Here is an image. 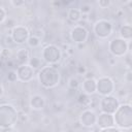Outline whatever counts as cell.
Here are the masks:
<instances>
[{"mask_svg":"<svg viewBox=\"0 0 132 132\" xmlns=\"http://www.w3.org/2000/svg\"><path fill=\"white\" fill-rule=\"evenodd\" d=\"M60 78L61 75H60V71L57 68V64L43 66L40 68L38 72L39 84L45 89H52L58 86Z\"/></svg>","mask_w":132,"mask_h":132,"instance_id":"6da1fadb","label":"cell"},{"mask_svg":"<svg viewBox=\"0 0 132 132\" xmlns=\"http://www.w3.org/2000/svg\"><path fill=\"white\" fill-rule=\"evenodd\" d=\"M112 116L114 125L121 130H129L132 128V107L130 103L120 104Z\"/></svg>","mask_w":132,"mask_h":132,"instance_id":"7a4b0ae2","label":"cell"},{"mask_svg":"<svg viewBox=\"0 0 132 132\" xmlns=\"http://www.w3.org/2000/svg\"><path fill=\"white\" fill-rule=\"evenodd\" d=\"M16 108L10 104L0 105V126L1 127H13L18 122Z\"/></svg>","mask_w":132,"mask_h":132,"instance_id":"3957f363","label":"cell"},{"mask_svg":"<svg viewBox=\"0 0 132 132\" xmlns=\"http://www.w3.org/2000/svg\"><path fill=\"white\" fill-rule=\"evenodd\" d=\"M131 48V41L125 40L121 37H116L111 39L108 43V50L109 53L114 58H122L126 56Z\"/></svg>","mask_w":132,"mask_h":132,"instance_id":"277c9868","label":"cell"},{"mask_svg":"<svg viewBox=\"0 0 132 132\" xmlns=\"http://www.w3.org/2000/svg\"><path fill=\"white\" fill-rule=\"evenodd\" d=\"M41 58L44 63H47L50 65L58 64L62 58L61 48L58 47L56 44H47L42 48Z\"/></svg>","mask_w":132,"mask_h":132,"instance_id":"5b68a950","label":"cell"},{"mask_svg":"<svg viewBox=\"0 0 132 132\" xmlns=\"http://www.w3.org/2000/svg\"><path fill=\"white\" fill-rule=\"evenodd\" d=\"M93 31L98 38L106 39L112 34L113 26H112V23L110 21L105 20V19H100L94 23Z\"/></svg>","mask_w":132,"mask_h":132,"instance_id":"8992f818","label":"cell"},{"mask_svg":"<svg viewBox=\"0 0 132 132\" xmlns=\"http://www.w3.org/2000/svg\"><path fill=\"white\" fill-rule=\"evenodd\" d=\"M114 89V81L109 76H101L96 80V92L101 96L112 94Z\"/></svg>","mask_w":132,"mask_h":132,"instance_id":"52a82bcc","label":"cell"},{"mask_svg":"<svg viewBox=\"0 0 132 132\" xmlns=\"http://www.w3.org/2000/svg\"><path fill=\"white\" fill-rule=\"evenodd\" d=\"M120 105V101L117 97L110 95H106L103 96L102 98H100V103H99V108L101 110V112H107V113H113L117 108Z\"/></svg>","mask_w":132,"mask_h":132,"instance_id":"ba28073f","label":"cell"},{"mask_svg":"<svg viewBox=\"0 0 132 132\" xmlns=\"http://www.w3.org/2000/svg\"><path fill=\"white\" fill-rule=\"evenodd\" d=\"M89 37V31L82 25H75L70 31V39L74 43H85Z\"/></svg>","mask_w":132,"mask_h":132,"instance_id":"9c48e42d","label":"cell"},{"mask_svg":"<svg viewBox=\"0 0 132 132\" xmlns=\"http://www.w3.org/2000/svg\"><path fill=\"white\" fill-rule=\"evenodd\" d=\"M11 37L15 44H23L27 41V39L30 36V32L27 29V27L22 25H16L11 30Z\"/></svg>","mask_w":132,"mask_h":132,"instance_id":"30bf717a","label":"cell"},{"mask_svg":"<svg viewBox=\"0 0 132 132\" xmlns=\"http://www.w3.org/2000/svg\"><path fill=\"white\" fill-rule=\"evenodd\" d=\"M79 123L81 126L84 127H93L94 125H96V120H97V114L96 112L91 109V108H86L85 110H82L79 114Z\"/></svg>","mask_w":132,"mask_h":132,"instance_id":"8fae6325","label":"cell"},{"mask_svg":"<svg viewBox=\"0 0 132 132\" xmlns=\"http://www.w3.org/2000/svg\"><path fill=\"white\" fill-rule=\"evenodd\" d=\"M15 71H16L18 79L21 81H24V82L30 81L34 76V69L29 64L18 65V68Z\"/></svg>","mask_w":132,"mask_h":132,"instance_id":"7c38bea8","label":"cell"},{"mask_svg":"<svg viewBox=\"0 0 132 132\" xmlns=\"http://www.w3.org/2000/svg\"><path fill=\"white\" fill-rule=\"evenodd\" d=\"M45 98L39 94H34L29 99V106L31 109L39 111L45 107Z\"/></svg>","mask_w":132,"mask_h":132,"instance_id":"4fadbf2b","label":"cell"},{"mask_svg":"<svg viewBox=\"0 0 132 132\" xmlns=\"http://www.w3.org/2000/svg\"><path fill=\"white\" fill-rule=\"evenodd\" d=\"M96 125L99 127V131L103 128H106L108 126L114 125L113 122V116L111 113H107V112H101L99 116H97V120H96Z\"/></svg>","mask_w":132,"mask_h":132,"instance_id":"5bb4252c","label":"cell"},{"mask_svg":"<svg viewBox=\"0 0 132 132\" xmlns=\"http://www.w3.org/2000/svg\"><path fill=\"white\" fill-rule=\"evenodd\" d=\"M30 59V52L28 47H20L15 53V61L18 65L28 64V61Z\"/></svg>","mask_w":132,"mask_h":132,"instance_id":"9a60e30c","label":"cell"},{"mask_svg":"<svg viewBox=\"0 0 132 132\" xmlns=\"http://www.w3.org/2000/svg\"><path fill=\"white\" fill-rule=\"evenodd\" d=\"M81 91L88 95H94L96 93V79L86 78L81 85Z\"/></svg>","mask_w":132,"mask_h":132,"instance_id":"2e32d148","label":"cell"},{"mask_svg":"<svg viewBox=\"0 0 132 132\" xmlns=\"http://www.w3.org/2000/svg\"><path fill=\"white\" fill-rule=\"evenodd\" d=\"M67 18L72 23H78L81 18V12H80L79 8H75V7L69 8V10L67 12Z\"/></svg>","mask_w":132,"mask_h":132,"instance_id":"e0dca14e","label":"cell"},{"mask_svg":"<svg viewBox=\"0 0 132 132\" xmlns=\"http://www.w3.org/2000/svg\"><path fill=\"white\" fill-rule=\"evenodd\" d=\"M120 37L125 40H131L132 38V26L130 24L123 25L120 29Z\"/></svg>","mask_w":132,"mask_h":132,"instance_id":"ac0fdd59","label":"cell"},{"mask_svg":"<svg viewBox=\"0 0 132 132\" xmlns=\"http://www.w3.org/2000/svg\"><path fill=\"white\" fill-rule=\"evenodd\" d=\"M28 64L35 70V69H40L41 67H43L44 66V61L42 60V58L40 59L39 57L32 56V57H30V59L28 61Z\"/></svg>","mask_w":132,"mask_h":132,"instance_id":"d6986e66","label":"cell"},{"mask_svg":"<svg viewBox=\"0 0 132 132\" xmlns=\"http://www.w3.org/2000/svg\"><path fill=\"white\" fill-rule=\"evenodd\" d=\"M90 101H91V95H88V94H86L84 92H81V93H79L77 95V102L80 105H82L84 107L88 108L89 104H90Z\"/></svg>","mask_w":132,"mask_h":132,"instance_id":"ffe728a7","label":"cell"},{"mask_svg":"<svg viewBox=\"0 0 132 132\" xmlns=\"http://www.w3.org/2000/svg\"><path fill=\"white\" fill-rule=\"evenodd\" d=\"M26 42H27V44H28L29 47L37 48V47L40 46V44H41V39H39L38 37H36V36H34V35H30Z\"/></svg>","mask_w":132,"mask_h":132,"instance_id":"44dd1931","label":"cell"},{"mask_svg":"<svg viewBox=\"0 0 132 132\" xmlns=\"http://www.w3.org/2000/svg\"><path fill=\"white\" fill-rule=\"evenodd\" d=\"M11 57H12V53H11L10 47H6V48H3V50L1 51V56H0V58L3 59L4 61L10 60Z\"/></svg>","mask_w":132,"mask_h":132,"instance_id":"7402d4cb","label":"cell"},{"mask_svg":"<svg viewBox=\"0 0 132 132\" xmlns=\"http://www.w3.org/2000/svg\"><path fill=\"white\" fill-rule=\"evenodd\" d=\"M78 87H79V80L76 77H74V76L69 77V79H68V88L69 89L77 90Z\"/></svg>","mask_w":132,"mask_h":132,"instance_id":"603a6c76","label":"cell"},{"mask_svg":"<svg viewBox=\"0 0 132 132\" xmlns=\"http://www.w3.org/2000/svg\"><path fill=\"white\" fill-rule=\"evenodd\" d=\"M4 24H5V27H6V28L12 30V29L16 26V21H15V19H13V18L7 16V18L5 19V21H4Z\"/></svg>","mask_w":132,"mask_h":132,"instance_id":"cb8c5ba5","label":"cell"},{"mask_svg":"<svg viewBox=\"0 0 132 132\" xmlns=\"http://www.w3.org/2000/svg\"><path fill=\"white\" fill-rule=\"evenodd\" d=\"M18 121L21 122L22 124L28 123V121H29V116H28V113L25 112L24 110L19 111V113H18Z\"/></svg>","mask_w":132,"mask_h":132,"instance_id":"d4e9b609","label":"cell"},{"mask_svg":"<svg viewBox=\"0 0 132 132\" xmlns=\"http://www.w3.org/2000/svg\"><path fill=\"white\" fill-rule=\"evenodd\" d=\"M79 10L81 13H85V14H90L91 11H92V5L90 3H82L79 7Z\"/></svg>","mask_w":132,"mask_h":132,"instance_id":"484cf974","label":"cell"},{"mask_svg":"<svg viewBox=\"0 0 132 132\" xmlns=\"http://www.w3.org/2000/svg\"><path fill=\"white\" fill-rule=\"evenodd\" d=\"M7 80L10 82H14L18 80V75H16V71L11 69L7 72Z\"/></svg>","mask_w":132,"mask_h":132,"instance_id":"4316f807","label":"cell"},{"mask_svg":"<svg viewBox=\"0 0 132 132\" xmlns=\"http://www.w3.org/2000/svg\"><path fill=\"white\" fill-rule=\"evenodd\" d=\"M44 34H45V32H44V30H43L42 28H35V29L33 30V34H32V35L38 37L39 39H42V38L44 37Z\"/></svg>","mask_w":132,"mask_h":132,"instance_id":"83f0119b","label":"cell"},{"mask_svg":"<svg viewBox=\"0 0 132 132\" xmlns=\"http://www.w3.org/2000/svg\"><path fill=\"white\" fill-rule=\"evenodd\" d=\"M98 5L100 8H108L111 5V0H98Z\"/></svg>","mask_w":132,"mask_h":132,"instance_id":"f1b7e54d","label":"cell"},{"mask_svg":"<svg viewBox=\"0 0 132 132\" xmlns=\"http://www.w3.org/2000/svg\"><path fill=\"white\" fill-rule=\"evenodd\" d=\"M10 2H11V5L16 8H21L26 4L25 0H10Z\"/></svg>","mask_w":132,"mask_h":132,"instance_id":"f546056e","label":"cell"},{"mask_svg":"<svg viewBox=\"0 0 132 132\" xmlns=\"http://www.w3.org/2000/svg\"><path fill=\"white\" fill-rule=\"evenodd\" d=\"M101 132H105V131H116V132H120L121 131V129L119 128V127H117L116 125H111V126H108V127H106V128H103V129H101L100 130Z\"/></svg>","mask_w":132,"mask_h":132,"instance_id":"4dcf8cb0","label":"cell"},{"mask_svg":"<svg viewBox=\"0 0 132 132\" xmlns=\"http://www.w3.org/2000/svg\"><path fill=\"white\" fill-rule=\"evenodd\" d=\"M87 70H88V69L86 68V66H84V65H81V64L77 65V66H76V68H75L76 73H77V74H79V75H84V73H85Z\"/></svg>","mask_w":132,"mask_h":132,"instance_id":"1f68e13d","label":"cell"},{"mask_svg":"<svg viewBox=\"0 0 132 132\" xmlns=\"http://www.w3.org/2000/svg\"><path fill=\"white\" fill-rule=\"evenodd\" d=\"M6 18H7V12H6V10H5L3 7L0 6V24H1V23H4V21H5Z\"/></svg>","mask_w":132,"mask_h":132,"instance_id":"d6a6232c","label":"cell"},{"mask_svg":"<svg viewBox=\"0 0 132 132\" xmlns=\"http://www.w3.org/2000/svg\"><path fill=\"white\" fill-rule=\"evenodd\" d=\"M124 78H125V80H126L128 84H130V82L132 81V72H131L130 67H128V70H127L126 74L124 75Z\"/></svg>","mask_w":132,"mask_h":132,"instance_id":"836d02e7","label":"cell"},{"mask_svg":"<svg viewBox=\"0 0 132 132\" xmlns=\"http://www.w3.org/2000/svg\"><path fill=\"white\" fill-rule=\"evenodd\" d=\"M5 44L8 45V47H10V46H12L13 44H15L14 41H13V39H12V37H11V34H9V35H7V36L5 37Z\"/></svg>","mask_w":132,"mask_h":132,"instance_id":"e575fe53","label":"cell"},{"mask_svg":"<svg viewBox=\"0 0 132 132\" xmlns=\"http://www.w3.org/2000/svg\"><path fill=\"white\" fill-rule=\"evenodd\" d=\"M63 107H64V105H63L62 103H60V102H55V104L53 105V109H54L56 112H57V111L59 112L61 109H63Z\"/></svg>","mask_w":132,"mask_h":132,"instance_id":"d590c367","label":"cell"},{"mask_svg":"<svg viewBox=\"0 0 132 132\" xmlns=\"http://www.w3.org/2000/svg\"><path fill=\"white\" fill-rule=\"evenodd\" d=\"M94 76H95V73L93 72V71H91V70H87L85 73H84V78L86 79V78H94Z\"/></svg>","mask_w":132,"mask_h":132,"instance_id":"8d00e7d4","label":"cell"},{"mask_svg":"<svg viewBox=\"0 0 132 132\" xmlns=\"http://www.w3.org/2000/svg\"><path fill=\"white\" fill-rule=\"evenodd\" d=\"M74 50H75V48H74L72 45H69V47H68L65 52H66V54H67L69 57H72V56L74 55Z\"/></svg>","mask_w":132,"mask_h":132,"instance_id":"74e56055","label":"cell"},{"mask_svg":"<svg viewBox=\"0 0 132 132\" xmlns=\"http://www.w3.org/2000/svg\"><path fill=\"white\" fill-rule=\"evenodd\" d=\"M118 95H119V97H126L127 96V91H126V89H121L120 91H118Z\"/></svg>","mask_w":132,"mask_h":132,"instance_id":"f35d334b","label":"cell"},{"mask_svg":"<svg viewBox=\"0 0 132 132\" xmlns=\"http://www.w3.org/2000/svg\"><path fill=\"white\" fill-rule=\"evenodd\" d=\"M123 14H124V10H123V9H121V8H119V9L116 11V13H114V15H116L117 18L123 16Z\"/></svg>","mask_w":132,"mask_h":132,"instance_id":"ab89813d","label":"cell"},{"mask_svg":"<svg viewBox=\"0 0 132 132\" xmlns=\"http://www.w3.org/2000/svg\"><path fill=\"white\" fill-rule=\"evenodd\" d=\"M120 2H121L123 5H128V4L131 2V0H120Z\"/></svg>","mask_w":132,"mask_h":132,"instance_id":"60d3db41","label":"cell"},{"mask_svg":"<svg viewBox=\"0 0 132 132\" xmlns=\"http://www.w3.org/2000/svg\"><path fill=\"white\" fill-rule=\"evenodd\" d=\"M3 91H4V90H3V87H2V85L0 84V97L3 95Z\"/></svg>","mask_w":132,"mask_h":132,"instance_id":"b9f144b4","label":"cell"},{"mask_svg":"<svg viewBox=\"0 0 132 132\" xmlns=\"http://www.w3.org/2000/svg\"><path fill=\"white\" fill-rule=\"evenodd\" d=\"M1 51H2V48H1V46H0V56H1Z\"/></svg>","mask_w":132,"mask_h":132,"instance_id":"7bdbcfd3","label":"cell"}]
</instances>
